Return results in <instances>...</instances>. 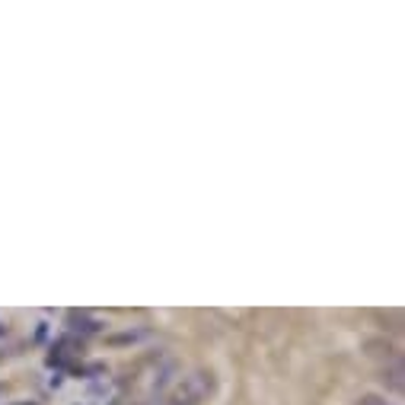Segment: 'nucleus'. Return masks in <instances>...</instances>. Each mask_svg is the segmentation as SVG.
<instances>
[{"label":"nucleus","mask_w":405,"mask_h":405,"mask_svg":"<svg viewBox=\"0 0 405 405\" xmlns=\"http://www.w3.org/2000/svg\"><path fill=\"white\" fill-rule=\"evenodd\" d=\"M211 389H214V373H211V370H195V373L182 376V383H179V389L172 392V395H176V399H182V402L198 405Z\"/></svg>","instance_id":"1"},{"label":"nucleus","mask_w":405,"mask_h":405,"mask_svg":"<svg viewBox=\"0 0 405 405\" xmlns=\"http://www.w3.org/2000/svg\"><path fill=\"white\" fill-rule=\"evenodd\" d=\"M367 354L370 357H389V360H399V348L392 341H383V338H367L364 341Z\"/></svg>","instance_id":"2"},{"label":"nucleus","mask_w":405,"mask_h":405,"mask_svg":"<svg viewBox=\"0 0 405 405\" xmlns=\"http://www.w3.org/2000/svg\"><path fill=\"white\" fill-rule=\"evenodd\" d=\"M380 380L389 383L392 392H402V364H399V360H392L389 367H383V376H380Z\"/></svg>","instance_id":"3"},{"label":"nucleus","mask_w":405,"mask_h":405,"mask_svg":"<svg viewBox=\"0 0 405 405\" xmlns=\"http://www.w3.org/2000/svg\"><path fill=\"white\" fill-rule=\"evenodd\" d=\"M71 322H74V329H83V332H99V329H102V322L86 319L83 313H74V316H71Z\"/></svg>","instance_id":"4"},{"label":"nucleus","mask_w":405,"mask_h":405,"mask_svg":"<svg viewBox=\"0 0 405 405\" xmlns=\"http://www.w3.org/2000/svg\"><path fill=\"white\" fill-rule=\"evenodd\" d=\"M172 373H176V364H166L157 373V380H153V392H160V389H166L169 386V380H172Z\"/></svg>","instance_id":"5"},{"label":"nucleus","mask_w":405,"mask_h":405,"mask_svg":"<svg viewBox=\"0 0 405 405\" xmlns=\"http://www.w3.org/2000/svg\"><path fill=\"white\" fill-rule=\"evenodd\" d=\"M144 335H147L144 329H141V332H122V335H112L109 341H112V344H125V341H137V338H144Z\"/></svg>","instance_id":"6"},{"label":"nucleus","mask_w":405,"mask_h":405,"mask_svg":"<svg viewBox=\"0 0 405 405\" xmlns=\"http://www.w3.org/2000/svg\"><path fill=\"white\" fill-rule=\"evenodd\" d=\"M357 405H389L383 399V395H373V392H367V395H360V402Z\"/></svg>","instance_id":"7"}]
</instances>
